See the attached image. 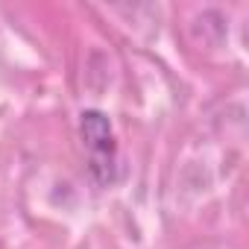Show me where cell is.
Returning a JSON list of instances; mask_svg holds the SVG:
<instances>
[{
  "label": "cell",
  "mask_w": 249,
  "mask_h": 249,
  "mask_svg": "<svg viewBox=\"0 0 249 249\" xmlns=\"http://www.w3.org/2000/svg\"><path fill=\"white\" fill-rule=\"evenodd\" d=\"M79 135L82 144L88 150V170L100 185L114 182V161H117V144H114V132L111 123L103 111L88 108L79 117Z\"/></svg>",
  "instance_id": "1"
}]
</instances>
